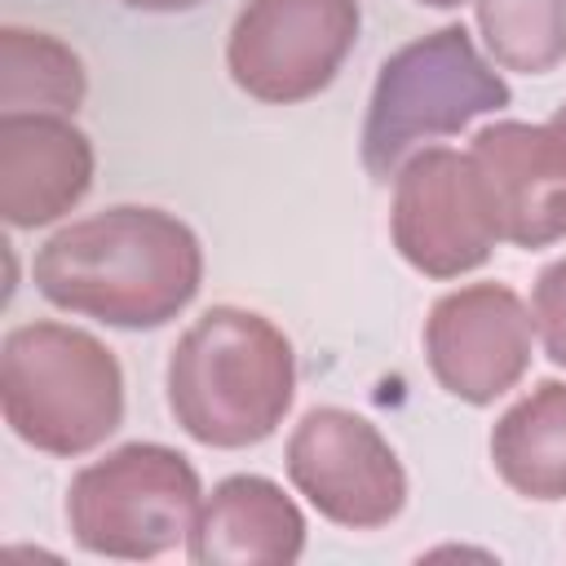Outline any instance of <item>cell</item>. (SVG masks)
<instances>
[{
  "label": "cell",
  "instance_id": "7c38bea8",
  "mask_svg": "<svg viewBox=\"0 0 566 566\" xmlns=\"http://www.w3.org/2000/svg\"><path fill=\"white\" fill-rule=\"evenodd\" d=\"M301 553L305 513L261 473L221 478L186 535V557L199 566H292Z\"/></svg>",
  "mask_w": 566,
  "mask_h": 566
},
{
  "label": "cell",
  "instance_id": "7a4b0ae2",
  "mask_svg": "<svg viewBox=\"0 0 566 566\" xmlns=\"http://www.w3.org/2000/svg\"><path fill=\"white\" fill-rule=\"evenodd\" d=\"M164 389L186 438L217 451H243L265 442L292 411L296 354L265 314L212 305L177 336Z\"/></svg>",
  "mask_w": 566,
  "mask_h": 566
},
{
  "label": "cell",
  "instance_id": "d6986e66",
  "mask_svg": "<svg viewBox=\"0 0 566 566\" xmlns=\"http://www.w3.org/2000/svg\"><path fill=\"white\" fill-rule=\"evenodd\" d=\"M416 4H429V9H460V4H469V0H416Z\"/></svg>",
  "mask_w": 566,
  "mask_h": 566
},
{
  "label": "cell",
  "instance_id": "3957f363",
  "mask_svg": "<svg viewBox=\"0 0 566 566\" xmlns=\"http://www.w3.org/2000/svg\"><path fill=\"white\" fill-rule=\"evenodd\" d=\"M4 424L44 455H88L124 424L119 358L84 327L35 318L0 345Z\"/></svg>",
  "mask_w": 566,
  "mask_h": 566
},
{
  "label": "cell",
  "instance_id": "2e32d148",
  "mask_svg": "<svg viewBox=\"0 0 566 566\" xmlns=\"http://www.w3.org/2000/svg\"><path fill=\"white\" fill-rule=\"evenodd\" d=\"M531 310H535L544 354L557 367H566V256H557L539 270L535 292H531Z\"/></svg>",
  "mask_w": 566,
  "mask_h": 566
},
{
  "label": "cell",
  "instance_id": "5b68a950",
  "mask_svg": "<svg viewBox=\"0 0 566 566\" xmlns=\"http://www.w3.org/2000/svg\"><path fill=\"white\" fill-rule=\"evenodd\" d=\"M203 509L195 464L164 442H124L66 486L71 539L93 557L150 562L172 553Z\"/></svg>",
  "mask_w": 566,
  "mask_h": 566
},
{
  "label": "cell",
  "instance_id": "277c9868",
  "mask_svg": "<svg viewBox=\"0 0 566 566\" xmlns=\"http://www.w3.org/2000/svg\"><path fill=\"white\" fill-rule=\"evenodd\" d=\"M513 102L504 75L478 53L460 22H447L380 62L363 119V168L389 181L416 150L464 133Z\"/></svg>",
  "mask_w": 566,
  "mask_h": 566
},
{
  "label": "cell",
  "instance_id": "9c48e42d",
  "mask_svg": "<svg viewBox=\"0 0 566 566\" xmlns=\"http://www.w3.org/2000/svg\"><path fill=\"white\" fill-rule=\"evenodd\" d=\"M535 310L504 283H469L433 301L424 318V358L433 380L469 402L491 407L531 371Z\"/></svg>",
  "mask_w": 566,
  "mask_h": 566
},
{
  "label": "cell",
  "instance_id": "5bb4252c",
  "mask_svg": "<svg viewBox=\"0 0 566 566\" xmlns=\"http://www.w3.org/2000/svg\"><path fill=\"white\" fill-rule=\"evenodd\" d=\"M88 93L84 62L71 44L31 27H0V111L75 115Z\"/></svg>",
  "mask_w": 566,
  "mask_h": 566
},
{
  "label": "cell",
  "instance_id": "8992f818",
  "mask_svg": "<svg viewBox=\"0 0 566 566\" xmlns=\"http://www.w3.org/2000/svg\"><path fill=\"white\" fill-rule=\"evenodd\" d=\"M358 27V0H248L226 40V71L248 97L296 106L336 80Z\"/></svg>",
  "mask_w": 566,
  "mask_h": 566
},
{
  "label": "cell",
  "instance_id": "6da1fadb",
  "mask_svg": "<svg viewBox=\"0 0 566 566\" xmlns=\"http://www.w3.org/2000/svg\"><path fill=\"white\" fill-rule=\"evenodd\" d=\"M31 279L35 292L66 314L150 332L172 323L199 296L203 248L177 212L115 203L49 234Z\"/></svg>",
  "mask_w": 566,
  "mask_h": 566
},
{
  "label": "cell",
  "instance_id": "e0dca14e",
  "mask_svg": "<svg viewBox=\"0 0 566 566\" xmlns=\"http://www.w3.org/2000/svg\"><path fill=\"white\" fill-rule=\"evenodd\" d=\"M119 4L142 9V13H186V9H195V4H203V0H119Z\"/></svg>",
  "mask_w": 566,
  "mask_h": 566
},
{
  "label": "cell",
  "instance_id": "30bf717a",
  "mask_svg": "<svg viewBox=\"0 0 566 566\" xmlns=\"http://www.w3.org/2000/svg\"><path fill=\"white\" fill-rule=\"evenodd\" d=\"M469 155L500 243L535 252L566 239V146L548 124L495 119L473 133Z\"/></svg>",
  "mask_w": 566,
  "mask_h": 566
},
{
  "label": "cell",
  "instance_id": "4fadbf2b",
  "mask_svg": "<svg viewBox=\"0 0 566 566\" xmlns=\"http://www.w3.org/2000/svg\"><path fill=\"white\" fill-rule=\"evenodd\" d=\"M491 464L526 500H566V380H539L495 420Z\"/></svg>",
  "mask_w": 566,
  "mask_h": 566
},
{
  "label": "cell",
  "instance_id": "9a60e30c",
  "mask_svg": "<svg viewBox=\"0 0 566 566\" xmlns=\"http://www.w3.org/2000/svg\"><path fill=\"white\" fill-rule=\"evenodd\" d=\"M478 31L495 66L548 75L566 62V0H473Z\"/></svg>",
  "mask_w": 566,
  "mask_h": 566
},
{
  "label": "cell",
  "instance_id": "52a82bcc",
  "mask_svg": "<svg viewBox=\"0 0 566 566\" xmlns=\"http://www.w3.org/2000/svg\"><path fill=\"white\" fill-rule=\"evenodd\" d=\"M292 486L345 531L389 526L407 509V469L385 433L345 407H310L283 451Z\"/></svg>",
  "mask_w": 566,
  "mask_h": 566
},
{
  "label": "cell",
  "instance_id": "ac0fdd59",
  "mask_svg": "<svg viewBox=\"0 0 566 566\" xmlns=\"http://www.w3.org/2000/svg\"><path fill=\"white\" fill-rule=\"evenodd\" d=\"M548 128H553V133L562 137V146H566V102H562V106L553 111V119H548Z\"/></svg>",
  "mask_w": 566,
  "mask_h": 566
},
{
  "label": "cell",
  "instance_id": "ba28073f",
  "mask_svg": "<svg viewBox=\"0 0 566 566\" xmlns=\"http://www.w3.org/2000/svg\"><path fill=\"white\" fill-rule=\"evenodd\" d=\"M389 234L424 279H460L491 261L500 230L469 150L424 146L394 172Z\"/></svg>",
  "mask_w": 566,
  "mask_h": 566
},
{
  "label": "cell",
  "instance_id": "8fae6325",
  "mask_svg": "<svg viewBox=\"0 0 566 566\" xmlns=\"http://www.w3.org/2000/svg\"><path fill=\"white\" fill-rule=\"evenodd\" d=\"M93 142L71 115L0 111V217L13 230L62 221L93 186Z\"/></svg>",
  "mask_w": 566,
  "mask_h": 566
}]
</instances>
